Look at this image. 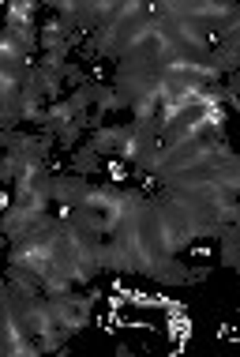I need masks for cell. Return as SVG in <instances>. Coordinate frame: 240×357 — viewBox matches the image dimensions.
I'll return each instance as SVG.
<instances>
[{
  "label": "cell",
  "mask_w": 240,
  "mask_h": 357,
  "mask_svg": "<svg viewBox=\"0 0 240 357\" xmlns=\"http://www.w3.org/2000/svg\"><path fill=\"white\" fill-rule=\"evenodd\" d=\"M90 192V181L83 177H53L49 181V204H61V211H75Z\"/></svg>",
  "instance_id": "1"
},
{
  "label": "cell",
  "mask_w": 240,
  "mask_h": 357,
  "mask_svg": "<svg viewBox=\"0 0 240 357\" xmlns=\"http://www.w3.org/2000/svg\"><path fill=\"white\" fill-rule=\"evenodd\" d=\"M75 169H79V173H98V169H102V158H98V151L83 147L79 154H75Z\"/></svg>",
  "instance_id": "2"
}]
</instances>
